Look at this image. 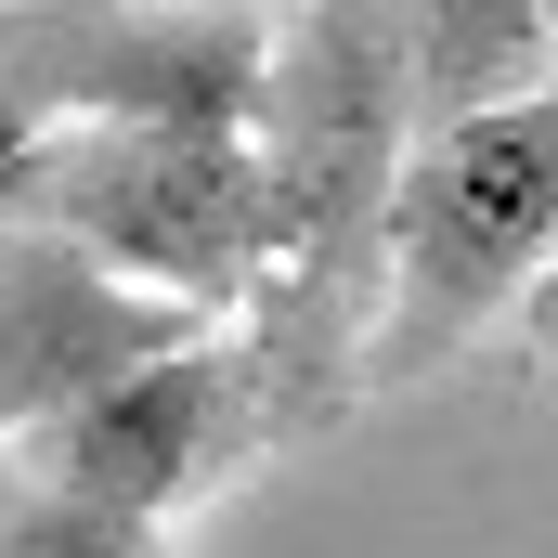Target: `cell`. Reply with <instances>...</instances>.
<instances>
[{
  "label": "cell",
  "mask_w": 558,
  "mask_h": 558,
  "mask_svg": "<svg viewBox=\"0 0 558 558\" xmlns=\"http://www.w3.org/2000/svg\"><path fill=\"white\" fill-rule=\"evenodd\" d=\"M416 156V52L403 13L377 0H312L274 13V105H260V169H274V234H260V299H247V377L260 428L299 441L338 403H364V351L390 325V208Z\"/></svg>",
  "instance_id": "cell-1"
},
{
  "label": "cell",
  "mask_w": 558,
  "mask_h": 558,
  "mask_svg": "<svg viewBox=\"0 0 558 558\" xmlns=\"http://www.w3.org/2000/svg\"><path fill=\"white\" fill-rule=\"evenodd\" d=\"M558 274V92L416 131L403 208H390V325L364 351V390H416L468 338L533 312Z\"/></svg>",
  "instance_id": "cell-2"
},
{
  "label": "cell",
  "mask_w": 558,
  "mask_h": 558,
  "mask_svg": "<svg viewBox=\"0 0 558 558\" xmlns=\"http://www.w3.org/2000/svg\"><path fill=\"white\" fill-rule=\"evenodd\" d=\"M0 221L65 234L105 274L247 325L274 169H260V131H52L26 156H0Z\"/></svg>",
  "instance_id": "cell-3"
},
{
  "label": "cell",
  "mask_w": 558,
  "mask_h": 558,
  "mask_svg": "<svg viewBox=\"0 0 558 558\" xmlns=\"http://www.w3.org/2000/svg\"><path fill=\"white\" fill-rule=\"evenodd\" d=\"M274 13H131L26 0L0 13V156L52 131H260Z\"/></svg>",
  "instance_id": "cell-4"
},
{
  "label": "cell",
  "mask_w": 558,
  "mask_h": 558,
  "mask_svg": "<svg viewBox=\"0 0 558 558\" xmlns=\"http://www.w3.org/2000/svg\"><path fill=\"white\" fill-rule=\"evenodd\" d=\"M182 351H221V312L156 299V286L105 274L92 247H65V234L0 221V441L92 416L105 390H131Z\"/></svg>",
  "instance_id": "cell-5"
},
{
  "label": "cell",
  "mask_w": 558,
  "mask_h": 558,
  "mask_svg": "<svg viewBox=\"0 0 558 558\" xmlns=\"http://www.w3.org/2000/svg\"><path fill=\"white\" fill-rule=\"evenodd\" d=\"M260 441H274V428H260L247 351H182V364H156V377H131V390H105L92 416L39 428L13 468L52 481V494H92V507L169 533V507H195V494H208L234 454H260Z\"/></svg>",
  "instance_id": "cell-6"
},
{
  "label": "cell",
  "mask_w": 558,
  "mask_h": 558,
  "mask_svg": "<svg viewBox=\"0 0 558 558\" xmlns=\"http://www.w3.org/2000/svg\"><path fill=\"white\" fill-rule=\"evenodd\" d=\"M403 52H416V131H454V118L558 92V13L546 0H416Z\"/></svg>",
  "instance_id": "cell-7"
},
{
  "label": "cell",
  "mask_w": 558,
  "mask_h": 558,
  "mask_svg": "<svg viewBox=\"0 0 558 558\" xmlns=\"http://www.w3.org/2000/svg\"><path fill=\"white\" fill-rule=\"evenodd\" d=\"M0 558H169V533L92 507V494H52L26 468H0Z\"/></svg>",
  "instance_id": "cell-8"
},
{
  "label": "cell",
  "mask_w": 558,
  "mask_h": 558,
  "mask_svg": "<svg viewBox=\"0 0 558 558\" xmlns=\"http://www.w3.org/2000/svg\"><path fill=\"white\" fill-rule=\"evenodd\" d=\"M520 338H533V351H546V364H558V274L533 286V312H520Z\"/></svg>",
  "instance_id": "cell-9"
}]
</instances>
